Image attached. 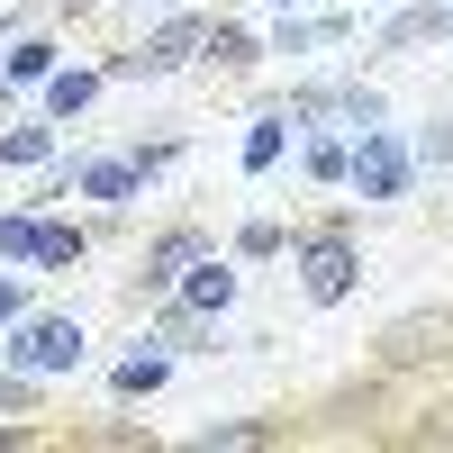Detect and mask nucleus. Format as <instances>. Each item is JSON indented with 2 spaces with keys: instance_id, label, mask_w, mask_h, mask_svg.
I'll use <instances>...</instances> for the list:
<instances>
[{
  "instance_id": "ddd939ff",
  "label": "nucleus",
  "mask_w": 453,
  "mask_h": 453,
  "mask_svg": "<svg viewBox=\"0 0 453 453\" xmlns=\"http://www.w3.org/2000/svg\"><path fill=\"white\" fill-rule=\"evenodd\" d=\"M281 136H290V109H273V119L245 136V173H273V164H281Z\"/></svg>"
},
{
  "instance_id": "9d476101",
  "label": "nucleus",
  "mask_w": 453,
  "mask_h": 453,
  "mask_svg": "<svg viewBox=\"0 0 453 453\" xmlns=\"http://www.w3.org/2000/svg\"><path fill=\"white\" fill-rule=\"evenodd\" d=\"M164 372H173L164 354H136V363L109 372V390H119V399H155V390H164Z\"/></svg>"
},
{
  "instance_id": "423d86ee",
  "label": "nucleus",
  "mask_w": 453,
  "mask_h": 453,
  "mask_svg": "<svg viewBox=\"0 0 453 453\" xmlns=\"http://www.w3.org/2000/svg\"><path fill=\"white\" fill-rule=\"evenodd\" d=\"M173 290H181V309H200V318H218V309H236V263H226V254L209 245V254H200V263H191V273H181Z\"/></svg>"
},
{
  "instance_id": "f8f14e48",
  "label": "nucleus",
  "mask_w": 453,
  "mask_h": 453,
  "mask_svg": "<svg viewBox=\"0 0 453 453\" xmlns=\"http://www.w3.org/2000/svg\"><path fill=\"white\" fill-rule=\"evenodd\" d=\"M46 73H55V46H46V36H19V46H10V73H0V82H46Z\"/></svg>"
},
{
  "instance_id": "4468645a",
  "label": "nucleus",
  "mask_w": 453,
  "mask_h": 453,
  "mask_svg": "<svg viewBox=\"0 0 453 453\" xmlns=\"http://www.w3.org/2000/svg\"><path fill=\"white\" fill-rule=\"evenodd\" d=\"M46 155H55V127H10V136H0V164H19V173L46 164Z\"/></svg>"
},
{
  "instance_id": "9b49d317",
  "label": "nucleus",
  "mask_w": 453,
  "mask_h": 453,
  "mask_svg": "<svg viewBox=\"0 0 453 453\" xmlns=\"http://www.w3.org/2000/svg\"><path fill=\"white\" fill-rule=\"evenodd\" d=\"M100 82H109V73H46V109H55V119H73V109H91Z\"/></svg>"
},
{
  "instance_id": "1a4fd4ad",
  "label": "nucleus",
  "mask_w": 453,
  "mask_h": 453,
  "mask_svg": "<svg viewBox=\"0 0 453 453\" xmlns=\"http://www.w3.org/2000/svg\"><path fill=\"white\" fill-rule=\"evenodd\" d=\"M82 254H91L82 226H46V218H36V254H27V263H46V273H73Z\"/></svg>"
},
{
  "instance_id": "20e7f679",
  "label": "nucleus",
  "mask_w": 453,
  "mask_h": 453,
  "mask_svg": "<svg viewBox=\"0 0 453 453\" xmlns=\"http://www.w3.org/2000/svg\"><path fill=\"white\" fill-rule=\"evenodd\" d=\"M200 254H209V226H164V236L145 245V263H136V290H173Z\"/></svg>"
},
{
  "instance_id": "a211bd4d",
  "label": "nucleus",
  "mask_w": 453,
  "mask_h": 453,
  "mask_svg": "<svg viewBox=\"0 0 453 453\" xmlns=\"http://www.w3.org/2000/svg\"><path fill=\"white\" fill-rule=\"evenodd\" d=\"M0 254H36V218H0Z\"/></svg>"
},
{
  "instance_id": "7ed1b4c3",
  "label": "nucleus",
  "mask_w": 453,
  "mask_h": 453,
  "mask_svg": "<svg viewBox=\"0 0 453 453\" xmlns=\"http://www.w3.org/2000/svg\"><path fill=\"white\" fill-rule=\"evenodd\" d=\"M10 363L19 372H73V363H82V326H73V318H27L10 335Z\"/></svg>"
},
{
  "instance_id": "f257e3e1",
  "label": "nucleus",
  "mask_w": 453,
  "mask_h": 453,
  "mask_svg": "<svg viewBox=\"0 0 453 453\" xmlns=\"http://www.w3.org/2000/svg\"><path fill=\"white\" fill-rule=\"evenodd\" d=\"M290 273H299V299H309V309L354 299V281H363V236H354V218H309V226H290Z\"/></svg>"
},
{
  "instance_id": "aec40b11",
  "label": "nucleus",
  "mask_w": 453,
  "mask_h": 453,
  "mask_svg": "<svg viewBox=\"0 0 453 453\" xmlns=\"http://www.w3.org/2000/svg\"><path fill=\"white\" fill-rule=\"evenodd\" d=\"M19 309H27V290H19V281H0V326H10Z\"/></svg>"
},
{
  "instance_id": "6e6552de",
  "label": "nucleus",
  "mask_w": 453,
  "mask_h": 453,
  "mask_svg": "<svg viewBox=\"0 0 453 453\" xmlns=\"http://www.w3.org/2000/svg\"><path fill=\"white\" fill-rule=\"evenodd\" d=\"M444 27H453V10H399V19L381 27V46H372V55H399V46H435Z\"/></svg>"
},
{
  "instance_id": "f3484780",
  "label": "nucleus",
  "mask_w": 453,
  "mask_h": 453,
  "mask_svg": "<svg viewBox=\"0 0 453 453\" xmlns=\"http://www.w3.org/2000/svg\"><path fill=\"white\" fill-rule=\"evenodd\" d=\"M309 181H345V145H335V136L309 145Z\"/></svg>"
},
{
  "instance_id": "39448f33",
  "label": "nucleus",
  "mask_w": 453,
  "mask_h": 453,
  "mask_svg": "<svg viewBox=\"0 0 453 453\" xmlns=\"http://www.w3.org/2000/svg\"><path fill=\"white\" fill-rule=\"evenodd\" d=\"M345 173H354L363 200H399L408 191V155H399L390 136H372V127H363V155H345Z\"/></svg>"
},
{
  "instance_id": "2eb2a0df",
  "label": "nucleus",
  "mask_w": 453,
  "mask_h": 453,
  "mask_svg": "<svg viewBox=\"0 0 453 453\" xmlns=\"http://www.w3.org/2000/svg\"><path fill=\"white\" fill-rule=\"evenodd\" d=\"M209 55H218L226 73H254V36H245V27H226V19H209Z\"/></svg>"
},
{
  "instance_id": "0eeeda50",
  "label": "nucleus",
  "mask_w": 453,
  "mask_h": 453,
  "mask_svg": "<svg viewBox=\"0 0 453 453\" xmlns=\"http://www.w3.org/2000/svg\"><path fill=\"white\" fill-rule=\"evenodd\" d=\"M73 181H82L91 200H109V209H127V200L145 191V173H136V155H109V164H82Z\"/></svg>"
},
{
  "instance_id": "dca6fc26",
  "label": "nucleus",
  "mask_w": 453,
  "mask_h": 453,
  "mask_svg": "<svg viewBox=\"0 0 453 453\" xmlns=\"http://www.w3.org/2000/svg\"><path fill=\"white\" fill-rule=\"evenodd\" d=\"M236 254H245V263H273V254H290V226H281V218H254L245 236H236Z\"/></svg>"
},
{
  "instance_id": "6ab92c4d",
  "label": "nucleus",
  "mask_w": 453,
  "mask_h": 453,
  "mask_svg": "<svg viewBox=\"0 0 453 453\" xmlns=\"http://www.w3.org/2000/svg\"><path fill=\"white\" fill-rule=\"evenodd\" d=\"M0 408H36V390L19 381V372H10V381H0Z\"/></svg>"
},
{
  "instance_id": "f03ea898",
  "label": "nucleus",
  "mask_w": 453,
  "mask_h": 453,
  "mask_svg": "<svg viewBox=\"0 0 453 453\" xmlns=\"http://www.w3.org/2000/svg\"><path fill=\"white\" fill-rule=\"evenodd\" d=\"M200 46H209V19H173V27L145 36V46H119L100 73H109V82H136V73H173V64H191Z\"/></svg>"
}]
</instances>
